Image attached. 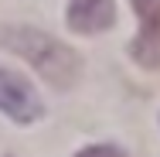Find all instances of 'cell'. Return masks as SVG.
<instances>
[{
	"instance_id": "cell-1",
	"label": "cell",
	"mask_w": 160,
	"mask_h": 157,
	"mask_svg": "<svg viewBox=\"0 0 160 157\" xmlns=\"http://www.w3.org/2000/svg\"><path fill=\"white\" fill-rule=\"evenodd\" d=\"M0 44L21 55L28 65H34V72L55 89H68L78 79V65H82L78 55L38 28H0Z\"/></svg>"
},
{
	"instance_id": "cell-2",
	"label": "cell",
	"mask_w": 160,
	"mask_h": 157,
	"mask_svg": "<svg viewBox=\"0 0 160 157\" xmlns=\"http://www.w3.org/2000/svg\"><path fill=\"white\" fill-rule=\"evenodd\" d=\"M0 109L14 120V123H34L41 120L44 106L38 92L31 89V82L10 68H0Z\"/></svg>"
},
{
	"instance_id": "cell-3",
	"label": "cell",
	"mask_w": 160,
	"mask_h": 157,
	"mask_svg": "<svg viewBox=\"0 0 160 157\" xmlns=\"http://www.w3.org/2000/svg\"><path fill=\"white\" fill-rule=\"evenodd\" d=\"M140 14V34L129 44V55L143 68H160V0H133Z\"/></svg>"
},
{
	"instance_id": "cell-4",
	"label": "cell",
	"mask_w": 160,
	"mask_h": 157,
	"mask_svg": "<svg viewBox=\"0 0 160 157\" xmlns=\"http://www.w3.org/2000/svg\"><path fill=\"white\" fill-rule=\"evenodd\" d=\"M116 21L112 0H72L68 7V28L78 34H99Z\"/></svg>"
},
{
	"instance_id": "cell-5",
	"label": "cell",
	"mask_w": 160,
	"mask_h": 157,
	"mask_svg": "<svg viewBox=\"0 0 160 157\" xmlns=\"http://www.w3.org/2000/svg\"><path fill=\"white\" fill-rule=\"evenodd\" d=\"M75 157H126L119 147H112V144H92V147H85V150H78Z\"/></svg>"
}]
</instances>
